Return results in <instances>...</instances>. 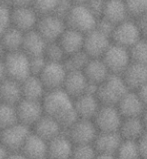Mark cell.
<instances>
[{
    "label": "cell",
    "instance_id": "cell-1",
    "mask_svg": "<svg viewBox=\"0 0 147 159\" xmlns=\"http://www.w3.org/2000/svg\"><path fill=\"white\" fill-rule=\"evenodd\" d=\"M44 114L54 118L64 130L68 129L78 119L72 98L63 88L50 90L42 99Z\"/></svg>",
    "mask_w": 147,
    "mask_h": 159
},
{
    "label": "cell",
    "instance_id": "cell-2",
    "mask_svg": "<svg viewBox=\"0 0 147 159\" xmlns=\"http://www.w3.org/2000/svg\"><path fill=\"white\" fill-rule=\"evenodd\" d=\"M129 90L122 75L110 74L107 79L98 86L97 96L102 104L117 105Z\"/></svg>",
    "mask_w": 147,
    "mask_h": 159
},
{
    "label": "cell",
    "instance_id": "cell-3",
    "mask_svg": "<svg viewBox=\"0 0 147 159\" xmlns=\"http://www.w3.org/2000/svg\"><path fill=\"white\" fill-rule=\"evenodd\" d=\"M99 17L92 12L86 3L74 4L65 18L68 27L84 34L95 29Z\"/></svg>",
    "mask_w": 147,
    "mask_h": 159
},
{
    "label": "cell",
    "instance_id": "cell-4",
    "mask_svg": "<svg viewBox=\"0 0 147 159\" xmlns=\"http://www.w3.org/2000/svg\"><path fill=\"white\" fill-rule=\"evenodd\" d=\"M5 63L7 77L18 82L23 81L31 75L30 57L23 50L7 52L3 58Z\"/></svg>",
    "mask_w": 147,
    "mask_h": 159
},
{
    "label": "cell",
    "instance_id": "cell-5",
    "mask_svg": "<svg viewBox=\"0 0 147 159\" xmlns=\"http://www.w3.org/2000/svg\"><path fill=\"white\" fill-rule=\"evenodd\" d=\"M144 38L138 22L134 18H128L115 26L112 34V42L130 49L136 42Z\"/></svg>",
    "mask_w": 147,
    "mask_h": 159
},
{
    "label": "cell",
    "instance_id": "cell-6",
    "mask_svg": "<svg viewBox=\"0 0 147 159\" xmlns=\"http://www.w3.org/2000/svg\"><path fill=\"white\" fill-rule=\"evenodd\" d=\"M65 132L75 145L93 144L99 130L94 120L78 118L69 128L65 130Z\"/></svg>",
    "mask_w": 147,
    "mask_h": 159
},
{
    "label": "cell",
    "instance_id": "cell-7",
    "mask_svg": "<svg viewBox=\"0 0 147 159\" xmlns=\"http://www.w3.org/2000/svg\"><path fill=\"white\" fill-rule=\"evenodd\" d=\"M101 58L112 74L121 75L132 62L129 49L113 42Z\"/></svg>",
    "mask_w": 147,
    "mask_h": 159
},
{
    "label": "cell",
    "instance_id": "cell-8",
    "mask_svg": "<svg viewBox=\"0 0 147 159\" xmlns=\"http://www.w3.org/2000/svg\"><path fill=\"white\" fill-rule=\"evenodd\" d=\"M123 118L116 105L102 104L93 120L100 132H119Z\"/></svg>",
    "mask_w": 147,
    "mask_h": 159
},
{
    "label": "cell",
    "instance_id": "cell-9",
    "mask_svg": "<svg viewBox=\"0 0 147 159\" xmlns=\"http://www.w3.org/2000/svg\"><path fill=\"white\" fill-rule=\"evenodd\" d=\"M67 28L65 19L54 13L40 16L36 29L47 42L58 41Z\"/></svg>",
    "mask_w": 147,
    "mask_h": 159
},
{
    "label": "cell",
    "instance_id": "cell-10",
    "mask_svg": "<svg viewBox=\"0 0 147 159\" xmlns=\"http://www.w3.org/2000/svg\"><path fill=\"white\" fill-rule=\"evenodd\" d=\"M68 69L64 62L47 61L42 72L38 75L47 91L63 88Z\"/></svg>",
    "mask_w": 147,
    "mask_h": 159
},
{
    "label": "cell",
    "instance_id": "cell-11",
    "mask_svg": "<svg viewBox=\"0 0 147 159\" xmlns=\"http://www.w3.org/2000/svg\"><path fill=\"white\" fill-rule=\"evenodd\" d=\"M31 133V127L18 122L2 130L0 142L10 152L21 151L26 138Z\"/></svg>",
    "mask_w": 147,
    "mask_h": 159
},
{
    "label": "cell",
    "instance_id": "cell-12",
    "mask_svg": "<svg viewBox=\"0 0 147 159\" xmlns=\"http://www.w3.org/2000/svg\"><path fill=\"white\" fill-rule=\"evenodd\" d=\"M112 44L110 36L95 28L85 34L83 50L91 58H101Z\"/></svg>",
    "mask_w": 147,
    "mask_h": 159
},
{
    "label": "cell",
    "instance_id": "cell-13",
    "mask_svg": "<svg viewBox=\"0 0 147 159\" xmlns=\"http://www.w3.org/2000/svg\"><path fill=\"white\" fill-rule=\"evenodd\" d=\"M40 15L32 5L16 6L12 9L11 26L20 29L23 32L36 29Z\"/></svg>",
    "mask_w": 147,
    "mask_h": 159
},
{
    "label": "cell",
    "instance_id": "cell-14",
    "mask_svg": "<svg viewBox=\"0 0 147 159\" xmlns=\"http://www.w3.org/2000/svg\"><path fill=\"white\" fill-rule=\"evenodd\" d=\"M16 111L18 121L29 127H33L36 122L44 115L42 101L30 100L25 98L16 105Z\"/></svg>",
    "mask_w": 147,
    "mask_h": 159
},
{
    "label": "cell",
    "instance_id": "cell-15",
    "mask_svg": "<svg viewBox=\"0 0 147 159\" xmlns=\"http://www.w3.org/2000/svg\"><path fill=\"white\" fill-rule=\"evenodd\" d=\"M74 143L67 135L65 130L52 140L48 141L47 158L49 159H70Z\"/></svg>",
    "mask_w": 147,
    "mask_h": 159
},
{
    "label": "cell",
    "instance_id": "cell-16",
    "mask_svg": "<svg viewBox=\"0 0 147 159\" xmlns=\"http://www.w3.org/2000/svg\"><path fill=\"white\" fill-rule=\"evenodd\" d=\"M102 103L100 102L97 94L84 93L74 99V106L79 118L94 119Z\"/></svg>",
    "mask_w": 147,
    "mask_h": 159
},
{
    "label": "cell",
    "instance_id": "cell-17",
    "mask_svg": "<svg viewBox=\"0 0 147 159\" xmlns=\"http://www.w3.org/2000/svg\"><path fill=\"white\" fill-rule=\"evenodd\" d=\"M116 106L124 118L142 116L146 109L144 103L135 90H129Z\"/></svg>",
    "mask_w": 147,
    "mask_h": 159
},
{
    "label": "cell",
    "instance_id": "cell-18",
    "mask_svg": "<svg viewBox=\"0 0 147 159\" xmlns=\"http://www.w3.org/2000/svg\"><path fill=\"white\" fill-rule=\"evenodd\" d=\"M89 81L83 70H68L63 89L72 98H77L87 92Z\"/></svg>",
    "mask_w": 147,
    "mask_h": 159
},
{
    "label": "cell",
    "instance_id": "cell-19",
    "mask_svg": "<svg viewBox=\"0 0 147 159\" xmlns=\"http://www.w3.org/2000/svg\"><path fill=\"white\" fill-rule=\"evenodd\" d=\"M121 75L128 88L130 90H138L147 83V64L131 62Z\"/></svg>",
    "mask_w": 147,
    "mask_h": 159
},
{
    "label": "cell",
    "instance_id": "cell-20",
    "mask_svg": "<svg viewBox=\"0 0 147 159\" xmlns=\"http://www.w3.org/2000/svg\"><path fill=\"white\" fill-rule=\"evenodd\" d=\"M85 41V34L80 31L75 30L67 26V28L59 38L58 42L60 43L63 50L65 51L67 56L77 52L83 51Z\"/></svg>",
    "mask_w": 147,
    "mask_h": 159
},
{
    "label": "cell",
    "instance_id": "cell-21",
    "mask_svg": "<svg viewBox=\"0 0 147 159\" xmlns=\"http://www.w3.org/2000/svg\"><path fill=\"white\" fill-rule=\"evenodd\" d=\"M32 128H33L32 131L34 133H36L44 140H46L47 142L55 138L59 134H61L64 131L62 126L59 124V122L46 114H44L41 117Z\"/></svg>",
    "mask_w": 147,
    "mask_h": 159
},
{
    "label": "cell",
    "instance_id": "cell-22",
    "mask_svg": "<svg viewBox=\"0 0 147 159\" xmlns=\"http://www.w3.org/2000/svg\"><path fill=\"white\" fill-rule=\"evenodd\" d=\"M100 18H104L111 23L117 25L131 17L128 12L125 1L123 0H106L102 15Z\"/></svg>",
    "mask_w": 147,
    "mask_h": 159
},
{
    "label": "cell",
    "instance_id": "cell-23",
    "mask_svg": "<svg viewBox=\"0 0 147 159\" xmlns=\"http://www.w3.org/2000/svg\"><path fill=\"white\" fill-rule=\"evenodd\" d=\"M123 138L120 132H100L93 143L98 153L116 154Z\"/></svg>",
    "mask_w": 147,
    "mask_h": 159
},
{
    "label": "cell",
    "instance_id": "cell-24",
    "mask_svg": "<svg viewBox=\"0 0 147 159\" xmlns=\"http://www.w3.org/2000/svg\"><path fill=\"white\" fill-rule=\"evenodd\" d=\"M47 149L48 142L46 140L31 131L22 146L21 152L29 159H40L47 157Z\"/></svg>",
    "mask_w": 147,
    "mask_h": 159
},
{
    "label": "cell",
    "instance_id": "cell-25",
    "mask_svg": "<svg viewBox=\"0 0 147 159\" xmlns=\"http://www.w3.org/2000/svg\"><path fill=\"white\" fill-rule=\"evenodd\" d=\"M47 43L48 42L38 32L37 29H33L28 32H25L22 50L29 57L42 56L45 53Z\"/></svg>",
    "mask_w": 147,
    "mask_h": 159
},
{
    "label": "cell",
    "instance_id": "cell-26",
    "mask_svg": "<svg viewBox=\"0 0 147 159\" xmlns=\"http://www.w3.org/2000/svg\"><path fill=\"white\" fill-rule=\"evenodd\" d=\"M83 72L90 83L98 86L106 80L110 74H112L102 58H90Z\"/></svg>",
    "mask_w": 147,
    "mask_h": 159
},
{
    "label": "cell",
    "instance_id": "cell-27",
    "mask_svg": "<svg viewBox=\"0 0 147 159\" xmlns=\"http://www.w3.org/2000/svg\"><path fill=\"white\" fill-rule=\"evenodd\" d=\"M146 127L144 125L142 116L123 118L120 127V132L123 139L138 141L140 137L145 133Z\"/></svg>",
    "mask_w": 147,
    "mask_h": 159
},
{
    "label": "cell",
    "instance_id": "cell-28",
    "mask_svg": "<svg viewBox=\"0 0 147 159\" xmlns=\"http://www.w3.org/2000/svg\"><path fill=\"white\" fill-rule=\"evenodd\" d=\"M0 98L2 102L16 106L23 99L21 82L7 77L0 83Z\"/></svg>",
    "mask_w": 147,
    "mask_h": 159
},
{
    "label": "cell",
    "instance_id": "cell-29",
    "mask_svg": "<svg viewBox=\"0 0 147 159\" xmlns=\"http://www.w3.org/2000/svg\"><path fill=\"white\" fill-rule=\"evenodd\" d=\"M21 86L23 98L30 99V100L42 101L45 93L47 92L38 75L31 74L23 82H21Z\"/></svg>",
    "mask_w": 147,
    "mask_h": 159
},
{
    "label": "cell",
    "instance_id": "cell-30",
    "mask_svg": "<svg viewBox=\"0 0 147 159\" xmlns=\"http://www.w3.org/2000/svg\"><path fill=\"white\" fill-rule=\"evenodd\" d=\"M24 34L25 32L16 28L14 26L8 27L1 35V40L3 42L4 47L6 49V52L22 50Z\"/></svg>",
    "mask_w": 147,
    "mask_h": 159
},
{
    "label": "cell",
    "instance_id": "cell-31",
    "mask_svg": "<svg viewBox=\"0 0 147 159\" xmlns=\"http://www.w3.org/2000/svg\"><path fill=\"white\" fill-rule=\"evenodd\" d=\"M16 106L11 104L0 103V129L3 130L18 123Z\"/></svg>",
    "mask_w": 147,
    "mask_h": 159
},
{
    "label": "cell",
    "instance_id": "cell-32",
    "mask_svg": "<svg viewBox=\"0 0 147 159\" xmlns=\"http://www.w3.org/2000/svg\"><path fill=\"white\" fill-rule=\"evenodd\" d=\"M117 159H142L139 145L137 141L133 140H125L120 145V147L116 152Z\"/></svg>",
    "mask_w": 147,
    "mask_h": 159
},
{
    "label": "cell",
    "instance_id": "cell-33",
    "mask_svg": "<svg viewBox=\"0 0 147 159\" xmlns=\"http://www.w3.org/2000/svg\"><path fill=\"white\" fill-rule=\"evenodd\" d=\"M44 56L48 61L54 62H64L67 57V54L63 50L62 46L58 41L48 42L45 49Z\"/></svg>",
    "mask_w": 147,
    "mask_h": 159
},
{
    "label": "cell",
    "instance_id": "cell-34",
    "mask_svg": "<svg viewBox=\"0 0 147 159\" xmlns=\"http://www.w3.org/2000/svg\"><path fill=\"white\" fill-rule=\"evenodd\" d=\"M132 62L147 64V39L142 38L129 49Z\"/></svg>",
    "mask_w": 147,
    "mask_h": 159
},
{
    "label": "cell",
    "instance_id": "cell-35",
    "mask_svg": "<svg viewBox=\"0 0 147 159\" xmlns=\"http://www.w3.org/2000/svg\"><path fill=\"white\" fill-rule=\"evenodd\" d=\"M97 154L93 144H74L70 159H96Z\"/></svg>",
    "mask_w": 147,
    "mask_h": 159
},
{
    "label": "cell",
    "instance_id": "cell-36",
    "mask_svg": "<svg viewBox=\"0 0 147 159\" xmlns=\"http://www.w3.org/2000/svg\"><path fill=\"white\" fill-rule=\"evenodd\" d=\"M125 3L131 18L138 19L147 13V0H126Z\"/></svg>",
    "mask_w": 147,
    "mask_h": 159
},
{
    "label": "cell",
    "instance_id": "cell-37",
    "mask_svg": "<svg viewBox=\"0 0 147 159\" xmlns=\"http://www.w3.org/2000/svg\"><path fill=\"white\" fill-rule=\"evenodd\" d=\"M59 0H33L32 6L39 13L40 16L51 14L55 12Z\"/></svg>",
    "mask_w": 147,
    "mask_h": 159
},
{
    "label": "cell",
    "instance_id": "cell-38",
    "mask_svg": "<svg viewBox=\"0 0 147 159\" xmlns=\"http://www.w3.org/2000/svg\"><path fill=\"white\" fill-rule=\"evenodd\" d=\"M137 142H138L142 157L147 158V130L145 131V133L141 136L140 139Z\"/></svg>",
    "mask_w": 147,
    "mask_h": 159
},
{
    "label": "cell",
    "instance_id": "cell-39",
    "mask_svg": "<svg viewBox=\"0 0 147 159\" xmlns=\"http://www.w3.org/2000/svg\"><path fill=\"white\" fill-rule=\"evenodd\" d=\"M136 20L138 22L142 36L147 39V13H145L144 15H142L141 17H139L138 19H136Z\"/></svg>",
    "mask_w": 147,
    "mask_h": 159
},
{
    "label": "cell",
    "instance_id": "cell-40",
    "mask_svg": "<svg viewBox=\"0 0 147 159\" xmlns=\"http://www.w3.org/2000/svg\"><path fill=\"white\" fill-rule=\"evenodd\" d=\"M32 2H33V0H8V3L13 7L32 5Z\"/></svg>",
    "mask_w": 147,
    "mask_h": 159
},
{
    "label": "cell",
    "instance_id": "cell-41",
    "mask_svg": "<svg viewBox=\"0 0 147 159\" xmlns=\"http://www.w3.org/2000/svg\"><path fill=\"white\" fill-rule=\"evenodd\" d=\"M135 91H137V93H138V95H139L140 98H141L142 102L144 103L145 107L147 108V83L144 84L138 90H135Z\"/></svg>",
    "mask_w": 147,
    "mask_h": 159
},
{
    "label": "cell",
    "instance_id": "cell-42",
    "mask_svg": "<svg viewBox=\"0 0 147 159\" xmlns=\"http://www.w3.org/2000/svg\"><path fill=\"white\" fill-rule=\"evenodd\" d=\"M7 78V71L3 59H0V83Z\"/></svg>",
    "mask_w": 147,
    "mask_h": 159
},
{
    "label": "cell",
    "instance_id": "cell-43",
    "mask_svg": "<svg viewBox=\"0 0 147 159\" xmlns=\"http://www.w3.org/2000/svg\"><path fill=\"white\" fill-rule=\"evenodd\" d=\"M7 159H29L25 154H23L21 151H15V152H10L8 154Z\"/></svg>",
    "mask_w": 147,
    "mask_h": 159
},
{
    "label": "cell",
    "instance_id": "cell-44",
    "mask_svg": "<svg viewBox=\"0 0 147 159\" xmlns=\"http://www.w3.org/2000/svg\"><path fill=\"white\" fill-rule=\"evenodd\" d=\"M9 153H10V151H9L8 149L0 142V159H7V156Z\"/></svg>",
    "mask_w": 147,
    "mask_h": 159
},
{
    "label": "cell",
    "instance_id": "cell-45",
    "mask_svg": "<svg viewBox=\"0 0 147 159\" xmlns=\"http://www.w3.org/2000/svg\"><path fill=\"white\" fill-rule=\"evenodd\" d=\"M96 159H117L115 154H105V153H98Z\"/></svg>",
    "mask_w": 147,
    "mask_h": 159
},
{
    "label": "cell",
    "instance_id": "cell-46",
    "mask_svg": "<svg viewBox=\"0 0 147 159\" xmlns=\"http://www.w3.org/2000/svg\"><path fill=\"white\" fill-rule=\"evenodd\" d=\"M6 53H7L6 49H5V47H4V45H3L1 37H0V59H3L4 57H5Z\"/></svg>",
    "mask_w": 147,
    "mask_h": 159
},
{
    "label": "cell",
    "instance_id": "cell-47",
    "mask_svg": "<svg viewBox=\"0 0 147 159\" xmlns=\"http://www.w3.org/2000/svg\"><path fill=\"white\" fill-rule=\"evenodd\" d=\"M142 119H143L144 125H145L146 130H147V108L145 109V111H144V113H143V115H142Z\"/></svg>",
    "mask_w": 147,
    "mask_h": 159
},
{
    "label": "cell",
    "instance_id": "cell-48",
    "mask_svg": "<svg viewBox=\"0 0 147 159\" xmlns=\"http://www.w3.org/2000/svg\"><path fill=\"white\" fill-rule=\"evenodd\" d=\"M74 4H80V3H86L87 0H71Z\"/></svg>",
    "mask_w": 147,
    "mask_h": 159
},
{
    "label": "cell",
    "instance_id": "cell-49",
    "mask_svg": "<svg viewBox=\"0 0 147 159\" xmlns=\"http://www.w3.org/2000/svg\"><path fill=\"white\" fill-rule=\"evenodd\" d=\"M1 132H2V130L0 129V137H1Z\"/></svg>",
    "mask_w": 147,
    "mask_h": 159
},
{
    "label": "cell",
    "instance_id": "cell-50",
    "mask_svg": "<svg viewBox=\"0 0 147 159\" xmlns=\"http://www.w3.org/2000/svg\"><path fill=\"white\" fill-rule=\"evenodd\" d=\"M40 159H49V158H47V157H44V158H40Z\"/></svg>",
    "mask_w": 147,
    "mask_h": 159
},
{
    "label": "cell",
    "instance_id": "cell-51",
    "mask_svg": "<svg viewBox=\"0 0 147 159\" xmlns=\"http://www.w3.org/2000/svg\"><path fill=\"white\" fill-rule=\"evenodd\" d=\"M1 102H2V101H1V98H0V103H1Z\"/></svg>",
    "mask_w": 147,
    "mask_h": 159
},
{
    "label": "cell",
    "instance_id": "cell-52",
    "mask_svg": "<svg viewBox=\"0 0 147 159\" xmlns=\"http://www.w3.org/2000/svg\"><path fill=\"white\" fill-rule=\"evenodd\" d=\"M142 159H147V158H142Z\"/></svg>",
    "mask_w": 147,
    "mask_h": 159
},
{
    "label": "cell",
    "instance_id": "cell-53",
    "mask_svg": "<svg viewBox=\"0 0 147 159\" xmlns=\"http://www.w3.org/2000/svg\"><path fill=\"white\" fill-rule=\"evenodd\" d=\"M123 1H126V0H123Z\"/></svg>",
    "mask_w": 147,
    "mask_h": 159
},
{
    "label": "cell",
    "instance_id": "cell-54",
    "mask_svg": "<svg viewBox=\"0 0 147 159\" xmlns=\"http://www.w3.org/2000/svg\"><path fill=\"white\" fill-rule=\"evenodd\" d=\"M0 2H1V1H0Z\"/></svg>",
    "mask_w": 147,
    "mask_h": 159
}]
</instances>
